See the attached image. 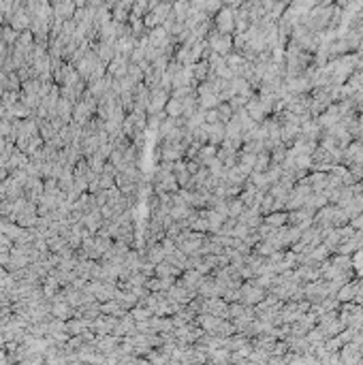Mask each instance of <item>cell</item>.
<instances>
[{"mask_svg":"<svg viewBox=\"0 0 363 365\" xmlns=\"http://www.w3.org/2000/svg\"><path fill=\"white\" fill-rule=\"evenodd\" d=\"M205 43H207V47H210L212 54H218V56H223V58L229 56L231 51H233V36L220 34L216 30L210 32V36L205 38Z\"/></svg>","mask_w":363,"mask_h":365,"instance_id":"6da1fadb","label":"cell"},{"mask_svg":"<svg viewBox=\"0 0 363 365\" xmlns=\"http://www.w3.org/2000/svg\"><path fill=\"white\" fill-rule=\"evenodd\" d=\"M265 297H267V291L261 289V286H258L254 280L241 284V299H239V303L252 308V306H258V303H261Z\"/></svg>","mask_w":363,"mask_h":365,"instance_id":"7a4b0ae2","label":"cell"},{"mask_svg":"<svg viewBox=\"0 0 363 365\" xmlns=\"http://www.w3.org/2000/svg\"><path fill=\"white\" fill-rule=\"evenodd\" d=\"M214 30L220 34H233L235 32V11H231L227 7L220 9L214 15Z\"/></svg>","mask_w":363,"mask_h":365,"instance_id":"3957f363","label":"cell"},{"mask_svg":"<svg viewBox=\"0 0 363 365\" xmlns=\"http://www.w3.org/2000/svg\"><path fill=\"white\" fill-rule=\"evenodd\" d=\"M171 94L165 92V90L156 88L150 92V105H148V115H158V113H165V107L167 103H169Z\"/></svg>","mask_w":363,"mask_h":365,"instance_id":"277c9868","label":"cell"},{"mask_svg":"<svg viewBox=\"0 0 363 365\" xmlns=\"http://www.w3.org/2000/svg\"><path fill=\"white\" fill-rule=\"evenodd\" d=\"M128 67H131V60H128L126 56H115L107 64V75H111L113 79H124L126 73H128Z\"/></svg>","mask_w":363,"mask_h":365,"instance_id":"5b68a950","label":"cell"},{"mask_svg":"<svg viewBox=\"0 0 363 365\" xmlns=\"http://www.w3.org/2000/svg\"><path fill=\"white\" fill-rule=\"evenodd\" d=\"M30 24H32V17L26 13L24 9L22 11H15L13 15L7 19V26H11L15 32H26V30H30Z\"/></svg>","mask_w":363,"mask_h":365,"instance_id":"8992f818","label":"cell"},{"mask_svg":"<svg viewBox=\"0 0 363 365\" xmlns=\"http://www.w3.org/2000/svg\"><path fill=\"white\" fill-rule=\"evenodd\" d=\"M203 278H205V276H201L199 271L188 269V271H184V273H182L177 282H179L182 286H184V289H188L190 293H194V295H197V291H199V286H201Z\"/></svg>","mask_w":363,"mask_h":365,"instance_id":"52a82bcc","label":"cell"},{"mask_svg":"<svg viewBox=\"0 0 363 365\" xmlns=\"http://www.w3.org/2000/svg\"><path fill=\"white\" fill-rule=\"evenodd\" d=\"M205 128H207V137H210V146H214V148H220L225 143V139H227V126L225 124H205Z\"/></svg>","mask_w":363,"mask_h":365,"instance_id":"ba28073f","label":"cell"},{"mask_svg":"<svg viewBox=\"0 0 363 365\" xmlns=\"http://www.w3.org/2000/svg\"><path fill=\"white\" fill-rule=\"evenodd\" d=\"M244 109H246V113L250 115V120H252L254 124H261V122L265 120V115H267V111H265V107H263V103L258 100V98H254V96L248 100V105H246Z\"/></svg>","mask_w":363,"mask_h":365,"instance_id":"9c48e42d","label":"cell"},{"mask_svg":"<svg viewBox=\"0 0 363 365\" xmlns=\"http://www.w3.org/2000/svg\"><path fill=\"white\" fill-rule=\"evenodd\" d=\"M51 7H54V17L62 19V22L73 19L75 11H77L75 3H69V0H62V3H51Z\"/></svg>","mask_w":363,"mask_h":365,"instance_id":"30bf717a","label":"cell"},{"mask_svg":"<svg viewBox=\"0 0 363 365\" xmlns=\"http://www.w3.org/2000/svg\"><path fill=\"white\" fill-rule=\"evenodd\" d=\"M51 316L67 322V320L75 318V310L67 301H54V303H51Z\"/></svg>","mask_w":363,"mask_h":365,"instance_id":"8fae6325","label":"cell"},{"mask_svg":"<svg viewBox=\"0 0 363 365\" xmlns=\"http://www.w3.org/2000/svg\"><path fill=\"white\" fill-rule=\"evenodd\" d=\"M84 227L92 233V235H96V233L100 231V227L105 225V220H103V216H100V210H94V212H90V214H86L84 216Z\"/></svg>","mask_w":363,"mask_h":365,"instance_id":"7c38bea8","label":"cell"},{"mask_svg":"<svg viewBox=\"0 0 363 365\" xmlns=\"http://www.w3.org/2000/svg\"><path fill=\"white\" fill-rule=\"evenodd\" d=\"M194 214H197V210H192L190 205H171V210H169V216H171V220L173 222H184V220H188V218H192Z\"/></svg>","mask_w":363,"mask_h":365,"instance_id":"4fadbf2b","label":"cell"},{"mask_svg":"<svg viewBox=\"0 0 363 365\" xmlns=\"http://www.w3.org/2000/svg\"><path fill=\"white\" fill-rule=\"evenodd\" d=\"M216 154H218V148H214V146H203L201 150H199V156H197V160L201 163V167H210L214 160H216Z\"/></svg>","mask_w":363,"mask_h":365,"instance_id":"5bb4252c","label":"cell"},{"mask_svg":"<svg viewBox=\"0 0 363 365\" xmlns=\"http://www.w3.org/2000/svg\"><path fill=\"white\" fill-rule=\"evenodd\" d=\"M192 79L197 82V84H203L207 79V75H210V67H207V60H201V62H194L192 67Z\"/></svg>","mask_w":363,"mask_h":365,"instance_id":"9a60e30c","label":"cell"},{"mask_svg":"<svg viewBox=\"0 0 363 365\" xmlns=\"http://www.w3.org/2000/svg\"><path fill=\"white\" fill-rule=\"evenodd\" d=\"M146 258H148V263H152L154 267H156L158 263H163V260H165V248H163V244H154L152 248H148V250H146Z\"/></svg>","mask_w":363,"mask_h":365,"instance_id":"2e32d148","label":"cell"},{"mask_svg":"<svg viewBox=\"0 0 363 365\" xmlns=\"http://www.w3.org/2000/svg\"><path fill=\"white\" fill-rule=\"evenodd\" d=\"M182 113H184V105H182V100L169 98V103H167V107H165V115H167V118L177 120V118H182Z\"/></svg>","mask_w":363,"mask_h":365,"instance_id":"e0dca14e","label":"cell"},{"mask_svg":"<svg viewBox=\"0 0 363 365\" xmlns=\"http://www.w3.org/2000/svg\"><path fill=\"white\" fill-rule=\"evenodd\" d=\"M173 17L177 24H184L186 17H188V13H190V3H173Z\"/></svg>","mask_w":363,"mask_h":365,"instance_id":"ac0fdd59","label":"cell"},{"mask_svg":"<svg viewBox=\"0 0 363 365\" xmlns=\"http://www.w3.org/2000/svg\"><path fill=\"white\" fill-rule=\"evenodd\" d=\"M289 220V214H284V212H274V214H269L265 218V225L271 227V229H282V225Z\"/></svg>","mask_w":363,"mask_h":365,"instance_id":"d6986e66","label":"cell"},{"mask_svg":"<svg viewBox=\"0 0 363 365\" xmlns=\"http://www.w3.org/2000/svg\"><path fill=\"white\" fill-rule=\"evenodd\" d=\"M47 248H49V252H51V254H62V252L69 248V244H67V239H64V237L56 235V237L47 239Z\"/></svg>","mask_w":363,"mask_h":365,"instance_id":"ffe728a7","label":"cell"},{"mask_svg":"<svg viewBox=\"0 0 363 365\" xmlns=\"http://www.w3.org/2000/svg\"><path fill=\"white\" fill-rule=\"evenodd\" d=\"M165 260H167L169 265H173V267H177V269H182V271H186V260H188V256H186L184 252L175 250L171 256H167Z\"/></svg>","mask_w":363,"mask_h":365,"instance_id":"44dd1931","label":"cell"},{"mask_svg":"<svg viewBox=\"0 0 363 365\" xmlns=\"http://www.w3.org/2000/svg\"><path fill=\"white\" fill-rule=\"evenodd\" d=\"M38 122V120H36ZM38 135H41V139L45 141V143H49L51 139H54L58 133L54 128H51V124H49V120H43V122H38Z\"/></svg>","mask_w":363,"mask_h":365,"instance_id":"7402d4cb","label":"cell"},{"mask_svg":"<svg viewBox=\"0 0 363 365\" xmlns=\"http://www.w3.org/2000/svg\"><path fill=\"white\" fill-rule=\"evenodd\" d=\"M19 41V32H15L11 26H3V43L9 47H15Z\"/></svg>","mask_w":363,"mask_h":365,"instance_id":"603a6c76","label":"cell"},{"mask_svg":"<svg viewBox=\"0 0 363 365\" xmlns=\"http://www.w3.org/2000/svg\"><path fill=\"white\" fill-rule=\"evenodd\" d=\"M244 212H246V205L241 203V199H229V218L237 220Z\"/></svg>","mask_w":363,"mask_h":365,"instance_id":"cb8c5ba5","label":"cell"},{"mask_svg":"<svg viewBox=\"0 0 363 365\" xmlns=\"http://www.w3.org/2000/svg\"><path fill=\"white\" fill-rule=\"evenodd\" d=\"M131 316L135 318V322H146V320H150L154 314H152V312L148 310V308H144V306H137V308H133L131 310Z\"/></svg>","mask_w":363,"mask_h":365,"instance_id":"d4e9b609","label":"cell"},{"mask_svg":"<svg viewBox=\"0 0 363 365\" xmlns=\"http://www.w3.org/2000/svg\"><path fill=\"white\" fill-rule=\"evenodd\" d=\"M126 77H128V79H131L135 86H137V84H144V79H146V75H144V71L139 69V64H131V67H128Z\"/></svg>","mask_w":363,"mask_h":365,"instance_id":"484cf974","label":"cell"},{"mask_svg":"<svg viewBox=\"0 0 363 365\" xmlns=\"http://www.w3.org/2000/svg\"><path fill=\"white\" fill-rule=\"evenodd\" d=\"M19 96H22V92H13V90H5V94H3V98H0V103H3L5 107H13L15 103H19Z\"/></svg>","mask_w":363,"mask_h":365,"instance_id":"4316f807","label":"cell"},{"mask_svg":"<svg viewBox=\"0 0 363 365\" xmlns=\"http://www.w3.org/2000/svg\"><path fill=\"white\" fill-rule=\"evenodd\" d=\"M216 111H218V118H220V122H223V124H227L233 118V109H231L229 103H220V107Z\"/></svg>","mask_w":363,"mask_h":365,"instance_id":"83f0119b","label":"cell"},{"mask_svg":"<svg viewBox=\"0 0 363 365\" xmlns=\"http://www.w3.org/2000/svg\"><path fill=\"white\" fill-rule=\"evenodd\" d=\"M229 320H235V318H239V316H244L246 314V306L244 303H229Z\"/></svg>","mask_w":363,"mask_h":365,"instance_id":"f1b7e54d","label":"cell"},{"mask_svg":"<svg viewBox=\"0 0 363 365\" xmlns=\"http://www.w3.org/2000/svg\"><path fill=\"white\" fill-rule=\"evenodd\" d=\"M38 90H41V82L38 79H30V82L22 84V92L24 94H36L38 96Z\"/></svg>","mask_w":363,"mask_h":365,"instance_id":"f546056e","label":"cell"},{"mask_svg":"<svg viewBox=\"0 0 363 365\" xmlns=\"http://www.w3.org/2000/svg\"><path fill=\"white\" fill-rule=\"evenodd\" d=\"M98 188H100V190H111V188H115V179L109 177V175H105V173H100V177H98Z\"/></svg>","mask_w":363,"mask_h":365,"instance_id":"4dcf8cb0","label":"cell"},{"mask_svg":"<svg viewBox=\"0 0 363 365\" xmlns=\"http://www.w3.org/2000/svg\"><path fill=\"white\" fill-rule=\"evenodd\" d=\"M205 124H223L218 118V111L212 109V111H205Z\"/></svg>","mask_w":363,"mask_h":365,"instance_id":"1f68e13d","label":"cell"},{"mask_svg":"<svg viewBox=\"0 0 363 365\" xmlns=\"http://www.w3.org/2000/svg\"><path fill=\"white\" fill-rule=\"evenodd\" d=\"M199 169H201V163H199V160H186V171H188L190 175H197Z\"/></svg>","mask_w":363,"mask_h":365,"instance_id":"d6a6232c","label":"cell"},{"mask_svg":"<svg viewBox=\"0 0 363 365\" xmlns=\"http://www.w3.org/2000/svg\"><path fill=\"white\" fill-rule=\"evenodd\" d=\"M103 173L105 175H109V177H113L115 179V175H118V169H115L111 163H105V169H103Z\"/></svg>","mask_w":363,"mask_h":365,"instance_id":"836d02e7","label":"cell"},{"mask_svg":"<svg viewBox=\"0 0 363 365\" xmlns=\"http://www.w3.org/2000/svg\"><path fill=\"white\" fill-rule=\"evenodd\" d=\"M7 179H9V171H7V169H0V184L7 181Z\"/></svg>","mask_w":363,"mask_h":365,"instance_id":"e575fe53","label":"cell"},{"mask_svg":"<svg viewBox=\"0 0 363 365\" xmlns=\"http://www.w3.org/2000/svg\"><path fill=\"white\" fill-rule=\"evenodd\" d=\"M135 365H152V363H150L148 359H137V361H135Z\"/></svg>","mask_w":363,"mask_h":365,"instance_id":"d590c367","label":"cell"},{"mask_svg":"<svg viewBox=\"0 0 363 365\" xmlns=\"http://www.w3.org/2000/svg\"><path fill=\"white\" fill-rule=\"evenodd\" d=\"M3 94H5V88H3V86H0V98H3Z\"/></svg>","mask_w":363,"mask_h":365,"instance_id":"8d00e7d4","label":"cell"},{"mask_svg":"<svg viewBox=\"0 0 363 365\" xmlns=\"http://www.w3.org/2000/svg\"><path fill=\"white\" fill-rule=\"evenodd\" d=\"M0 43H3V26H0Z\"/></svg>","mask_w":363,"mask_h":365,"instance_id":"74e56055","label":"cell"},{"mask_svg":"<svg viewBox=\"0 0 363 365\" xmlns=\"http://www.w3.org/2000/svg\"><path fill=\"white\" fill-rule=\"evenodd\" d=\"M84 365H88V363H84Z\"/></svg>","mask_w":363,"mask_h":365,"instance_id":"f35d334b","label":"cell"}]
</instances>
